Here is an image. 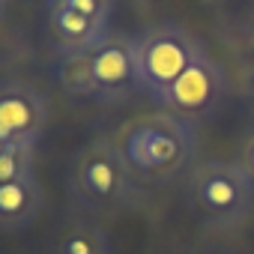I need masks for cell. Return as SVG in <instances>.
<instances>
[{
    "label": "cell",
    "instance_id": "1",
    "mask_svg": "<svg viewBox=\"0 0 254 254\" xmlns=\"http://www.w3.org/2000/svg\"><path fill=\"white\" fill-rule=\"evenodd\" d=\"M123 162L138 183H171L194 159L197 135L194 123L177 114H147L123 123L111 135Z\"/></svg>",
    "mask_w": 254,
    "mask_h": 254
},
{
    "label": "cell",
    "instance_id": "2",
    "mask_svg": "<svg viewBox=\"0 0 254 254\" xmlns=\"http://www.w3.org/2000/svg\"><path fill=\"white\" fill-rule=\"evenodd\" d=\"M69 189L81 209L93 215L141 209L150 200L111 138H96L84 150H78L72 162Z\"/></svg>",
    "mask_w": 254,
    "mask_h": 254
},
{
    "label": "cell",
    "instance_id": "3",
    "mask_svg": "<svg viewBox=\"0 0 254 254\" xmlns=\"http://www.w3.org/2000/svg\"><path fill=\"white\" fill-rule=\"evenodd\" d=\"M57 75L60 84L81 99H96L102 105L129 99L132 93H138L132 36L111 33L84 54H63L57 63Z\"/></svg>",
    "mask_w": 254,
    "mask_h": 254
},
{
    "label": "cell",
    "instance_id": "4",
    "mask_svg": "<svg viewBox=\"0 0 254 254\" xmlns=\"http://www.w3.org/2000/svg\"><path fill=\"white\" fill-rule=\"evenodd\" d=\"M186 194L194 212L215 230H239L254 209V183L239 162L209 159L194 165Z\"/></svg>",
    "mask_w": 254,
    "mask_h": 254
},
{
    "label": "cell",
    "instance_id": "5",
    "mask_svg": "<svg viewBox=\"0 0 254 254\" xmlns=\"http://www.w3.org/2000/svg\"><path fill=\"white\" fill-rule=\"evenodd\" d=\"M132 51L138 93L159 105L165 90L200 57L203 45L177 24H153L132 36Z\"/></svg>",
    "mask_w": 254,
    "mask_h": 254
},
{
    "label": "cell",
    "instance_id": "6",
    "mask_svg": "<svg viewBox=\"0 0 254 254\" xmlns=\"http://www.w3.org/2000/svg\"><path fill=\"white\" fill-rule=\"evenodd\" d=\"M224 93H227L224 69L206 51H200V57L165 90L159 105L168 114H177V117H183L189 123H197V120L215 114V108L221 105Z\"/></svg>",
    "mask_w": 254,
    "mask_h": 254
},
{
    "label": "cell",
    "instance_id": "7",
    "mask_svg": "<svg viewBox=\"0 0 254 254\" xmlns=\"http://www.w3.org/2000/svg\"><path fill=\"white\" fill-rule=\"evenodd\" d=\"M48 123L45 96L27 81H0V147L39 144Z\"/></svg>",
    "mask_w": 254,
    "mask_h": 254
},
{
    "label": "cell",
    "instance_id": "8",
    "mask_svg": "<svg viewBox=\"0 0 254 254\" xmlns=\"http://www.w3.org/2000/svg\"><path fill=\"white\" fill-rule=\"evenodd\" d=\"M48 21H51V33H54L60 57L63 54H84L111 36L108 24L93 21V18L69 9V6L54 3V0H48Z\"/></svg>",
    "mask_w": 254,
    "mask_h": 254
},
{
    "label": "cell",
    "instance_id": "9",
    "mask_svg": "<svg viewBox=\"0 0 254 254\" xmlns=\"http://www.w3.org/2000/svg\"><path fill=\"white\" fill-rule=\"evenodd\" d=\"M42 203H45V191H42L39 177L0 183V230L15 233L27 227L42 212Z\"/></svg>",
    "mask_w": 254,
    "mask_h": 254
},
{
    "label": "cell",
    "instance_id": "10",
    "mask_svg": "<svg viewBox=\"0 0 254 254\" xmlns=\"http://www.w3.org/2000/svg\"><path fill=\"white\" fill-rule=\"evenodd\" d=\"M54 254H111V239L93 224H75L57 245Z\"/></svg>",
    "mask_w": 254,
    "mask_h": 254
},
{
    "label": "cell",
    "instance_id": "11",
    "mask_svg": "<svg viewBox=\"0 0 254 254\" xmlns=\"http://www.w3.org/2000/svg\"><path fill=\"white\" fill-rule=\"evenodd\" d=\"M24 177H36V144L0 147V183H15Z\"/></svg>",
    "mask_w": 254,
    "mask_h": 254
},
{
    "label": "cell",
    "instance_id": "12",
    "mask_svg": "<svg viewBox=\"0 0 254 254\" xmlns=\"http://www.w3.org/2000/svg\"><path fill=\"white\" fill-rule=\"evenodd\" d=\"M54 3L69 6V9L93 18V21H102V24L111 21V9H114V0H54Z\"/></svg>",
    "mask_w": 254,
    "mask_h": 254
},
{
    "label": "cell",
    "instance_id": "13",
    "mask_svg": "<svg viewBox=\"0 0 254 254\" xmlns=\"http://www.w3.org/2000/svg\"><path fill=\"white\" fill-rule=\"evenodd\" d=\"M236 162L242 165V171L254 183V126H251V129L245 132V138H242V147H239V159Z\"/></svg>",
    "mask_w": 254,
    "mask_h": 254
},
{
    "label": "cell",
    "instance_id": "14",
    "mask_svg": "<svg viewBox=\"0 0 254 254\" xmlns=\"http://www.w3.org/2000/svg\"><path fill=\"white\" fill-rule=\"evenodd\" d=\"M3 3H6V0H0V15H3Z\"/></svg>",
    "mask_w": 254,
    "mask_h": 254
}]
</instances>
